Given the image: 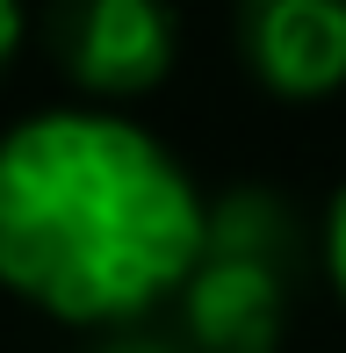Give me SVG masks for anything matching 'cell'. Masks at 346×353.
<instances>
[{"label":"cell","instance_id":"obj_1","mask_svg":"<svg viewBox=\"0 0 346 353\" xmlns=\"http://www.w3.org/2000/svg\"><path fill=\"white\" fill-rule=\"evenodd\" d=\"M210 202L152 130L51 108L0 137V288L58 325H130L181 296Z\"/></svg>","mask_w":346,"mask_h":353},{"label":"cell","instance_id":"obj_2","mask_svg":"<svg viewBox=\"0 0 346 353\" xmlns=\"http://www.w3.org/2000/svg\"><path fill=\"white\" fill-rule=\"evenodd\" d=\"M296 274V216L267 188H231L202 223V252L181 281V325L195 353H274Z\"/></svg>","mask_w":346,"mask_h":353},{"label":"cell","instance_id":"obj_3","mask_svg":"<svg viewBox=\"0 0 346 353\" xmlns=\"http://www.w3.org/2000/svg\"><path fill=\"white\" fill-rule=\"evenodd\" d=\"M51 58L80 94H101V101L152 94L173 72V8L166 0H58Z\"/></svg>","mask_w":346,"mask_h":353},{"label":"cell","instance_id":"obj_4","mask_svg":"<svg viewBox=\"0 0 346 353\" xmlns=\"http://www.w3.org/2000/svg\"><path fill=\"white\" fill-rule=\"evenodd\" d=\"M238 51L281 101L346 87V0H238Z\"/></svg>","mask_w":346,"mask_h":353},{"label":"cell","instance_id":"obj_5","mask_svg":"<svg viewBox=\"0 0 346 353\" xmlns=\"http://www.w3.org/2000/svg\"><path fill=\"white\" fill-rule=\"evenodd\" d=\"M318 260H325V274H332L339 303H346V188H339L332 202H325V238H318Z\"/></svg>","mask_w":346,"mask_h":353},{"label":"cell","instance_id":"obj_6","mask_svg":"<svg viewBox=\"0 0 346 353\" xmlns=\"http://www.w3.org/2000/svg\"><path fill=\"white\" fill-rule=\"evenodd\" d=\"M14 43H22V0H0V65L14 58Z\"/></svg>","mask_w":346,"mask_h":353},{"label":"cell","instance_id":"obj_7","mask_svg":"<svg viewBox=\"0 0 346 353\" xmlns=\"http://www.w3.org/2000/svg\"><path fill=\"white\" fill-rule=\"evenodd\" d=\"M101 353H181V346H166V339H116V346H101Z\"/></svg>","mask_w":346,"mask_h":353}]
</instances>
